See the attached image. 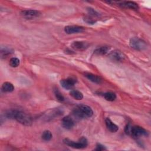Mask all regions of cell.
Masks as SVG:
<instances>
[{
    "mask_svg": "<svg viewBox=\"0 0 151 151\" xmlns=\"http://www.w3.org/2000/svg\"><path fill=\"white\" fill-rule=\"evenodd\" d=\"M73 114L78 119H86L91 117L93 116V111L88 106L80 104L74 109Z\"/></svg>",
    "mask_w": 151,
    "mask_h": 151,
    "instance_id": "6da1fadb",
    "label": "cell"
},
{
    "mask_svg": "<svg viewBox=\"0 0 151 151\" xmlns=\"http://www.w3.org/2000/svg\"><path fill=\"white\" fill-rule=\"evenodd\" d=\"M14 119H15L18 122L25 126H30L32 124L31 117L25 113L15 110Z\"/></svg>",
    "mask_w": 151,
    "mask_h": 151,
    "instance_id": "7a4b0ae2",
    "label": "cell"
},
{
    "mask_svg": "<svg viewBox=\"0 0 151 151\" xmlns=\"http://www.w3.org/2000/svg\"><path fill=\"white\" fill-rule=\"evenodd\" d=\"M63 142L65 145L75 149H83L86 147L88 145V141L84 137H81L78 142H74L68 139H64Z\"/></svg>",
    "mask_w": 151,
    "mask_h": 151,
    "instance_id": "3957f363",
    "label": "cell"
},
{
    "mask_svg": "<svg viewBox=\"0 0 151 151\" xmlns=\"http://www.w3.org/2000/svg\"><path fill=\"white\" fill-rule=\"evenodd\" d=\"M129 44L132 48L137 51H143L147 48L146 42L138 37L132 38L130 40Z\"/></svg>",
    "mask_w": 151,
    "mask_h": 151,
    "instance_id": "277c9868",
    "label": "cell"
},
{
    "mask_svg": "<svg viewBox=\"0 0 151 151\" xmlns=\"http://www.w3.org/2000/svg\"><path fill=\"white\" fill-rule=\"evenodd\" d=\"M130 134L134 137L142 136H147L148 134L147 132L144 128L138 126H134L131 127Z\"/></svg>",
    "mask_w": 151,
    "mask_h": 151,
    "instance_id": "5b68a950",
    "label": "cell"
},
{
    "mask_svg": "<svg viewBox=\"0 0 151 151\" xmlns=\"http://www.w3.org/2000/svg\"><path fill=\"white\" fill-rule=\"evenodd\" d=\"M21 15L28 19H32L38 17L41 15V12L35 9H26L21 11Z\"/></svg>",
    "mask_w": 151,
    "mask_h": 151,
    "instance_id": "8992f818",
    "label": "cell"
},
{
    "mask_svg": "<svg viewBox=\"0 0 151 151\" xmlns=\"http://www.w3.org/2000/svg\"><path fill=\"white\" fill-rule=\"evenodd\" d=\"M77 80L73 77H69L67 79H63L60 81V84L61 86L66 90H71L74 86Z\"/></svg>",
    "mask_w": 151,
    "mask_h": 151,
    "instance_id": "52a82bcc",
    "label": "cell"
},
{
    "mask_svg": "<svg viewBox=\"0 0 151 151\" xmlns=\"http://www.w3.org/2000/svg\"><path fill=\"white\" fill-rule=\"evenodd\" d=\"M83 30V27L78 25H68L64 28V31L68 34L81 32Z\"/></svg>",
    "mask_w": 151,
    "mask_h": 151,
    "instance_id": "ba28073f",
    "label": "cell"
},
{
    "mask_svg": "<svg viewBox=\"0 0 151 151\" xmlns=\"http://www.w3.org/2000/svg\"><path fill=\"white\" fill-rule=\"evenodd\" d=\"M61 124L64 128L66 129H71L74 126V121L72 117L69 116H67L63 118Z\"/></svg>",
    "mask_w": 151,
    "mask_h": 151,
    "instance_id": "9c48e42d",
    "label": "cell"
},
{
    "mask_svg": "<svg viewBox=\"0 0 151 151\" xmlns=\"http://www.w3.org/2000/svg\"><path fill=\"white\" fill-rule=\"evenodd\" d=\"M89 44L85 41H74L71 44V47L76 50L82 51L88 48Z\"/></svg>",
    "mask_w": 151,
    "mask_h": 151,
    "instance_id": "30bf717a",
    "label": "cell"
},
{
    "mask_svg": "<svg viewBox=\"0 0 151 151\" xmlns=\"http://www.w3.org/2000/svg\"><path fill=\"white\" fill-rule=\"evenodd\" d=\"M109 57L113 60H115L116 61H120L124 59V55L119 50H115L112 51L109 54Z\"/></svg>",
    "mask_w": 151,
    "mask_h": 151,
    "instance_id": "8fae6325",
    "label": "cell"
},
{
    "mask_svg": "<svg viewBox=\"0 0 151 151\" xmlns=\"http://www.w3.org/2000/svg\"><path fill=\"white\" fill-rule=\"evenodd\" d=\"M105 123L107 129L110 132L114 133L119 130V127L116 124H114L109 118L107 117L105 119Z\"/></svg>",
    "mask_w": 151,
    "mask_h": 151,
    "instance_id": "7c38bea8",
    "label": "cell"
},
{
    "mask_svg": "<svg viewBox=\"0 0 151 151\" xmlns=\"http://www.w3.org/2000/svg\"><path fill=\"white\" fill-rule=\"evenodd\" d=\"M84 76L88 78L90 81L93 82V83H97V84H100L102 81V79L100 77L97 76V75H95V74H93L92 73H86L84 74Z\"/></svg>",
    "mask_w": 151,
    "mask_h": 151,
    "instance_id": "4fadbf2b",
    "label": "cell"
},
{
    "mask_svg": "<svg viewBox=\"0 0 151 151\" xmlns=\"http://www.w3.org/2000/svg\"><path fill=\"white\" fill-rule=\"evenodd\" d=\"M120 5H121L123 7L130 8L132 9H138V5L136 3L132 2V1H125L122 2L120 3Z\"/></svg>",
    "mask_w": 151,
    "mask_h": 151,
    "instance_id": "5bb4252c",
    "label": "cell"
},
{
    "mask_svg": "<svg viewBox=\"0 0 151 151\" xmlns=\"http://www.w3.org/2000/svg\"><path fill=\"white\" fill-rule=\"evenodd\" d=\"M2 90L4 92L10 93L14 91V86L12 83L9 82H5L2 85Z\"/></svg>",
    "mask_w": 151,
    "mask_h": 151,
    "instance_id": "9a60e30c",
    "label": "cell"
},
{
    "mask_svg": "<svg viewBox=\"0 0 151 151\" xmlns=\"http://www.w3.org/2000/svg\"><path fill=\"white\" fill-rule=\"evenodd\" d=\"M70 94L76 100H81L83 98V94L81 92L77 90H72L70 92Z\"/></svg>",
    "mask_w": 151,
    "mask_h": 151,
    "instance_id": "2e32d148",
    "label": "cell"
},
{
    "mask_svg": "<svg viewBox=\"0 0 151 151\" xmlns=\"http://www.w3.org/2000/svg\"><path fill=\"white\" fill-rule=\"evenodd\" d=\"M62 114V111L58 109H54L50 112V113L47 114V116L45 117V118L48 119H53V117H55L56 116H60Z\"/></svg>",
    "mask_w": 151,
    "mask_h": 151,
    "instance_id": "e0dca14e",
    "label": "cell"
},
{
    "mask_svg": "<svg viewBox=\"0 0 151 151\" xmlns=\"http://www.w3.org/2000/svg\"><path fill=\"white\" fill-rule=\"evenodd\" d=\"M104 97L107 101H113L116 99V96L115 93H114L113 92H107V93H104Z\"/></svg>",
    "mask_w": 151,
    "mask_h": 151,
    "instance_id": "ac0fdd59",
    "label": "cell"
},
{
    "mask_svg": "<svg viewBox=\"0 0 151 151\" xmlns=\"http://www.w3.org/2000/svg\"><path fill=\"white\" fill-rule=\"evenodd\" d=\"M109 50V48L107 47H101L97 49H96L94 52L98 55H103L106 54Z\"/></svg>",
    "mask_w": 151,
    "mask_h": 151,
    "instance_id": "d6986e66",
    "label": "cell"
},
{
    "mask_svg": "<svg viewBox=\"0 0 151 151\" xmlns=\"http://www.w3.org/2000/svg\"><path fill=\"white\" fill-rule=\"evenodd\" d=\"M52 138V133L50 130H45L42 134V139L45 141H49Z\"/></svg>",
    "mask_w": 151,
    "mask_h": 151,
    "instance_id": "ffe728a7",
    "label": "cell"
},
{
    "mask_svg": "<svg viewBox=\"0 0 151 151\" xmlns=\"http://www.w3.org/2000/svg\"><path fill=\"white\" fill-rule=\"evenodd\" d=\"M20 61L16 57H12L9 60V64L12 67H17L19 65Z\"/></svg>",
    "mask_w": 151,
    "mask_h": 151,
    "instance_id": "44dd1931",
    "label": "cell"
},
{
    "mask_svg": "<svg viewBox=\"0 0 151 151\" xmlns=\"http://www.w3.org/2000/svg\"><path fill=\"white\" fill-rule=\"evenodd\" d=\"M54 94L56 99L59 101H63L64 100V97L62 95V94L60 93V91L58 90V88H55L54 90Z\"/></svg>",
    "mask_w": 151,
    "mask_h": 151,
    "instance_id": "7402d4cb",
    "label": "cell"
},
{
    "mask_svg": "<svg viewBox=\"0 0 151 151\" xmlns=\"http://www.w3.org/2000/svg\"><path fill=\"white\" fill-rule=\"evenodd\" d=\"M87 11L88 14L92 17H99L100 15L99 13L92 8H90V7L87 8Z\"/></svg>",
    "mask_w": 151,
    "mask_h": 151,
    "instance_id": "603a6c76",
    "label": "cell"
},
{
    "mask_svg": "<svg viewBox=\"0 0 151 151\" xmlns=\"http://www.w3.org/2000/svg\"><path fill=\"white\" fill-rule=\"evenodd\" d=\"M84 21L88 24H94L96 22V20L91 16H86L84 18Z\"/></svg>",
    "mask_w": 151,
    "mask_h": 151,
    "instance_id": "cb8c5ba5",
    "label": "cell"
},
{
    "mask_svg": "<svg viewBox=\"0 0 151 151\" xmlns=\"http://www.w3.org/2000/svg\"><path fill=\"white\" fill-rule=\"evenodd\" d=\"M12 51H11L10 49H8V48H5L4 50H1V55H8L9 54H10Z\"/></svg>",
    "mask_w": 151,
    "mask_h": 151,
    "instance_id": "d4e9b609",
    "label": "cell"
},
{
    "mask_svg": "<svg viewBox=\"0 0 151 151\" xmlns=\"http://www.w3.org/2000/svg\"><path fill=\"white\" fill-rule=\"evenodd\" d=\"M106 149L105 148L104 146L101 145L100 143H97L96 145V148L95 149V150H106Z\"/></svg>",
    "mask_w": 151,
    "mask_h": 151,
    "instance_id": "484cf974",
    "label": "cell"
},
{
    "mask_svg": "<svg viewBox=\"0 0 151 151\" xmlns=\"http://www.w3.org/2000/svg\"><path fill=\"white\" fill-rule=\"evenodd\" d=\"M132 126H130V124H127L126 127H125V132L126 134H130V130H131Z\"/></svg>",
    "mask_w": 151,
    "mask_h": 151,
    "instance_id": "4316f807",
    "label": "cell"
}]
</instances>
